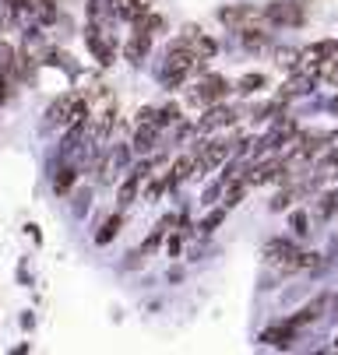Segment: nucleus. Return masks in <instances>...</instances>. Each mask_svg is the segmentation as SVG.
<instances>
[{
    "label": "nucleus",
    "mask_w": 338,
    "mask_h": 355,
    "mask_svg": "<svg viewBox=\"0 0 338 355\" xmlns=\"http://www.w3.org/2000/svg\"><path fill=\"white\" fill-rule=\"evenodd\" d=\"M314 81H317V78H310V74H303V71H300L296 78H289V81L282 85V92H278V95H282V98H293V95H307V92L314 88Z\"/></svg>",
    "instance_id": "nucleus-12"
},
{
    "label": "nucleus",
    "mask_w": 338,
    "mask_h": 355,
    "mask_svg": "<svg viewBox=\"0 0 338 355\" xmlns=\"http://www.w3.org/2000/svg\"><path fill=\"white\" fill-rule=\"evenodd\" d=\"M271 25H264V28H247V32H239V46L247 49V53H261V49H268L271 46V32H268Z\"/></svg>",
    "instance_id": "nucleus-8"
},
{
    "label": "nucleus",
    "mask_w": 338,
    "mask_h": 355,
    "mask_svg": "<svg viewBox=\"0 0 338 355\" xmlns=\"http://www.w3.org/2000/svg\"><path fill=\"white\" fill-rule=\"evenodd\" d=\"M155 116H159V110H152V106H144V110L137 113V123H155Z\"/></svg>",
    "instance_id": "nucleus-26"
},
{
    "label": "nucleus",
    "mask_w": 338,
    "mask_h": 355,
    "mask_svg": "<svg viewBox=\"0 0 338 355\" xmlns=\"http://www.w3.org/2000/svg\"><path fill=\"white\" fill-rule=\"evenodd\" d=\"M275 60H278V67H300V60H303V49L278 46V49H275Z\"/></svg>",
    "instance_id": "nucleus-15"
},
{
    "label": "nucleus",
    "mask_w": 338,
    "mask_h": 355,
    "mask_svg": "<svg viewBox=\"0 0 338 355\" xmlns=\"http://www.w3.org/2000/svg\"><path fill=\"white\" fill-rule=\"evenodd\" d=\"M247 176H239V180H229V187H226V200H222V205L226 208H236L239 205V200H244V193H247Z\"/></svg>",
    "instance_id": "nucleus-14"
},
{
    "label": "nucleus",
    "mask_w": 338,
    "mask_h": 355,
    "mask_svg": "<svg viewBox=\"0 0 338 355\" xmlns=\"http://www.w3.org/2000/svg\"><path fill=\"white\" fill-rule=\"evenodd\" d=\"M328 110H331V113H338V95H335L331 103H328Z\"/></svg>",
    "instance_id": "nucleus-30"
},
{
    "label": "nucleus",
    "mask_w": 338,
    "mask_h": 355,
    "mask_svg": "<svg viewBox=\"0 0 338 355\" xmlns=\"http://www.w3.org/2000/svg\"><path fill=\"white\" fill-rule=\"evenodd\" d=\"M159 123H137L134 130V151H141V155H149V151L159 144Z\"/></svg>",
    "instance_id": "nucleus-9"
},
{
    "label": "nucleus",
    "mask_w": 338,
    "mask_h": 355,
    "mask_svg": "<svg viewBox=\"0 0 338 355\" xmlns=\"http://www.w3.org/2000/svg\"><path fill=\"white\" fill-rule=\"evenodd\" d=\"M233 120H236V113H233V110H226L222 103H215V106H208V110H205L201 130H215V127H226V123H233Z\"/></svg>",
    "instance_id": "nucleus-11"
},
{
    "label": "nucleus",
    "mask_w": 338,
    "mask_h": 355,
    "mask_svg": "<svg viewBox=\"0 0 338 355\" xmlns=\"http://www.w3.org/2000/svg\"><path fill=\"white\" fill-rule=\"evenodd\" d=\"M229 95V81L226 78H219V74H205V81L198 85V88H190L187 92V103H194V106H215V103H222V98Z\"/></svg>",
    "instance_id": "nucleus-3"
},
{
    "label": "nucleus",
    "mask_w": 338,
    "mask_h": 355,
    "mask_svg": "<svg viewBox=\"0 0 338 355\" xmlns=\"http://www.w3.org/2000/svg\"><path fill=\"white\" fill-rule=\"evenodd\" d=\"M152 35H144V32H134L130 39H127V46H124V57L130 60V64H141L144 60V53H149V49H152Z\"/></svg>",
    "instance_id": "nucleus-10"
},
{
    "label": "nucleus",
    "mask_w": 338,
    "mask_h": 355,
    "mask_svg": "<svg viewBox=\"0 0 338 355\" xmlns=\"http://www.w3.org/2000/svg\"><path fill=\"white\" fill-rule=\"evenodd\" d=\"M310 49H314V53H317L324 64L338 57V42H335V39H324V42H317V46H310Z\"/></svg>",
    "instance_id": "nucleus-20"
},
{
    "label": "nucleus",
    "mask_w": 338,
    "mask_h": 355,
    "mask_svg": "<svg viewBox=\"0 0 338 355\" xmlns=\"http://www.w3.org/2000/svg\"><path fill=\"white\" fill-rule=\"evenodd\" d=\"M74 180H78V169H74V166H64V169L57 173V180H53V190L64 197V193L74 187Z\"/></svg>",
    "instance_id": "nucleus-17"
},
{
    "label": "nucleus",
    "mask_w": 338,
    "mask_h": 355,
    "mask_svg": "<svg viewBox=\"0 0 338 355\" xmlns=\"http://www.w3.org/2000/svg\"><path fill=\"white\" fill-rule=\"evenodd\" d=\"M120 225H124V215H110V218H106V225H103V232H95V243L106 246V243L120 232Z\"/></svg>",
    "instance_id": "nucleus-16"
},
{
    "label": "nucleus",
    "mask_w": 338,
    "mask_h": 355,
    "mask_svg": "<svg viewBox=\"0 0 338 355\" xmlns=\"http://www.w3.org/2000/svg\"><path fill=\"white\" fill-rule=\"evenodd\" d=\"M335 352H338V341H335Z\"/></svg>",
    "instance_id": "nucleus-31"
},
{
    "label": "nucleus",
    "mask_w": 338,
    "mask_h": 355,
    "mask_svg": "<svg viewBox=\"0 0 338 355\" xmlns=\"http://www.w3.org/2000/svg\"><path fill=\"white\" fill-rule=\"evenodd\" d=\"M141 180H144L141 173H130V176H127V183L120 187V205H130V200L137 197V187H141Z\"/></svg>",
    "instance_id": "nucleus-18"
},
{
    "label": "nucleus",
    "mask_w": 338,
    "mask_h": 355,
    "mask_svg": "<svg viewBox=\"0 0 338 355\" xmlns=\"http://www.w3.org/2000/svg\"><path fill=\"white\" fill-rule=\"evenodd\" d=\"M222 218H226V205H222V208H215V211H212V215H208V218L201 222V232H212V229H215V225H219Z\"/></svg>",
    "instance_id": "nucleus-23"
},
{
    "label": "nucleus",
    "mask_w": 338,
    "mask_h": 355,
    "mask_svg": "<svg viewBox=\"0 0 338 355\" xmlns=\"http://www.w3.org/2000/svg\"><path fill=\"white\" fill-rule=\"evenodd\" d=\"M296 253V246H293V239H282V236H275V239H268L264 243V257L275 264V268H282L289 257Z\"/></svg>",
    "instance_id": "nucleus-6"
},
{
    "label": "nucleus",
    "mask_w": 338,
    "mask_h": 355,
    "mask_svg": "<svg viewBox=\"0 0 338 355\" xmlns=\"http://www.w3.org/2000/svg\"><path fill=\"white\" fill-rule=\"evenodd\" d=\"M293 229H296L300 236L307 232V215H303V211H296V215H293Z\"/></svg>",
    "instance_id": "nucleus-27"
},
{
    "label": "nucleus",
    "mask_w": 338,
    "mask_h": 355,
    "mask_svg": "<svg viewBox=\"0 0 338 355\" xmlns=\"http://www.w3.org/2000/svg\"><path fill=\"white\" fill-rule=\"evenodd\" d=\"M85 39H88V49L95 53V60H99V64H113V42H110V35L99 25H88Z\"/></svg>",
    "instance_id": "nucleus-5"
},
{
    "label": "nucleus",
    "mask_w": 338,
    "mask_h": 355,
    "mask_svg": "<svg viewBox=\"0 0 338 355\" xmlns=\"http://www.w3.org/2000/svg\"><path fill=\"white\" fill-rule=\"evenodd\" d=\"M166 187H169V183H162V180H155V183L149 187V200H155V197H159V193H162Z\"/></svg>",
    "instance_id": "nucleus-28"
},
{
    "label": "nucleus",
    "mask_w": 338,
    "mask_h": 355,
    "mask_svg": "<svg viewBox=\"0 0 338 355\" xmlns=\"http://www.w3.org/2000/svg\"><path fill=\"white\" fill-rule=\"evenodd\" d=\"M335 211H338V193H324L321 205H317V215H321V218H331Z\"/></svg>",
    "instance_id": "nucleus-21"
},
{
    "label": "nucleus",
    "mask_w": 338,
    "mask_h": 355,
    "mask_svg": "<svg viewBox=\"0 0 338 355\" xmlns=\"http://www.w3.org/2000/svg\"><path fill=\"white\" fill-rule=\"evenodd\" d=\"M261 341L264 345H275V348H289V345H293L296 341V327L293 324H275V327H268V331H261Z\"/></svg>",
    "instance_id": "nucleus-7"
},
{
    "label": "nucleus",
    "mask_w": 338,
    "mask_h": 355,
    "mask_svg": "<svg viewBox=\"0 0 338 355\" xmlns=\"http://www.w3.org/2000/svg\"><path fill=\"white\" fill-rule=\"evenodd\" d=\"M278 169H282L278 162H261V166H254V169L247 173V183H251V187L268 183V180H275V176H278Z\"/></svg>",
    "instance_id": "nucleus-13"
},
{
    "label": "nucleus",
    "mask_w": 338,
    "mask_h": 355,
    "mask_svg": "<svg viewBox=\"0 0 338 355\" xmlns=\"http://www.w3.org/2000/svg\"><path fill=\"white\" fill-rule=\"evenodd\" d=\"M293 197H296V190H293V187H289V190H282V193L271 200V211H282V208H289V200H293Z\"/></svg>",
    "instance_id": "nucleus-24"
},
{
    "label": "nucleus",
    "mask_w": 338,
    "mask_h": 355,
    "mask_svg": "<svg viewBox=\"0 0 338 355\" xmlns=\"http://www.w3.org/2000/svg\"><path fill=\"white\" fill-rule=\"evenodd\" d=\"M180 246H183L180 236H173V239H169V257H180Z\"/></svg>",
    "instance_id": "nucleus-29"
},
{
    "label": "nucleus",
    "mask_w": 338,
    "mask_h": 355,
    "mask_svg": "<svg viewBox=\"0 0 338 355\" xmlns=\"http://www.w3.org/2000/svg\"><path fill=\"white\" fill-rule=\"evenodd\" d=\"M264 18L275 28H296L307 21V8L300 0H271V4H264Z\"/></svg>",
    "instance_id": "nucleus-2"
},
{
    "label": "nucleus",
    "mask_w": 338,
    "mask_h": 355,
    "mask_svg": "<svg viewBox=\"0 0 338 355\" xmlns=\"http://www.w3.org/2000/svg\"><path fill=\"white\" fill-rule=\"evenodd\" d=\"M264 85H268V78H264V74H244V78H239V85H236V88L244 92V95H251V92H261Z\"/></svg>",
    "instance_id": "nucleus-19"
},
{
    "label": "nucleus",
    "mask_w": 338,
    "mask_h": 355,
    "mask_svg": "<svg viewBox=\"0 0 338 355\" xmlns=\"http://www.w3.org/2000/svg\"><path fill=\"white\" fill-rule=\"evenodd\" d=\"M324 81H328V85H335V88H338V57H335V60H328V64H324Z\"/></svg>",
    "instance_id": "nucleus-25"
},
{
    "label": "nucleus",
    "mask_w": 338,
    "mask_h": 355,
    "mask_svg": "<svg viewBox=\"0 0 338 355\" xmlns=\"http://www.w3.org/2000/svg\"><path fill=\"white\" fill-rule=\"evenodd\" d=\"M35 15H39V21H53L57 18V0H39Z\"/></svg>",
    "instance_id": "nucleus-22"
},
{
    "label": "nucleus",
    "mask_w": 338,
    "mask_h": 355,
    "mask_svg": "<svg viewBox=\"0 0 338 355\" xmlns=\"http://www.w3.org/2000/svg\"><path fill=\"white\" fill-rule=\"evenodd\" d=\"M219 21H222L226 28H233L236 35L247 32V28H264V25H271V21L264 18V8L257 11V8H251V4H229V8H222V11H219Z\"/></svg>",
    "instance_id": "nucleus-1"
},
{
    "label": "nucleus",
    "mask_w": 338,
    "mask_h": 355,
    "mask_svg": "<svg viewBox=\"0 0 338 355\" xmlns=\"http://www.w3.org/2000/svg\"><path fill=\"white\" fill-rule=\"evenodd\" d=\"M180 39L190 46V53H198L201 60H208V57H215V53H219V42H215L212 35H205L201 28H194V25H187Z\"/></svg>",
    "instance_id": "nucleus-4"
}]
</instances>
